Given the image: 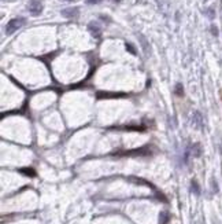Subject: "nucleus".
Segmentation results:
<instances>
[{
  "label": "nucleus",
  "mask_w": 222,
  "mask_h": 224,
  "mask_svg": "<svg viewBox=\"0 0 222 224\" xmlns=\"http://www.w3.org/2000/svg\"><path fill=\"white\" fill-rule=\"evenodd\" d=\"M24 24H25V18H14V19L10 21L7 24V26H6V33H7V35H12V33L15 32V30H18Z\"/></svg>",
  "instance_id": "f257e3e1"
},
{
  "label": "nucleus",
  "mask_w": 222,
  "mask_h": 224,
  "mask_svg": "<svg viewBox=\"0 0 222 224\" xmlns=\"http://www.w3.org/2000/svg\"><path fill=\"white\" fill-rule=\"evenodd\" d=\"M28 10L32 15H39L40 12L43 11V4L40 3L39 0H32V1L28 4Z\"/></svg>",
  "instance_id": "f03ea898"
},
{
  "label": "nucleus",
  "mask_w": 222,
  "mask_h": 224,
  "mask_svg": "<svg viewBox=\"0 0 222 224\" xmlns=\"http://www.w3.org/2000/svg\"><path fill=\"white\" fill-rule=\"evenodd\" d=\"M79 14V10L77 7H69V8H64V10H62V15L64 17V18H70V19H73V18H77Z\"/></svg>",
  "instance_id": "7ed1b4c3"
},
{
  "label": "nucleus",
  "mask_w": 222,
  "mask_h": 224,
  "mask_svg": "<svg viewBox=\"0 0 222 224\" xmlns=\"http://www.w3.org/2000/svg\"><path fill=\"white\" fill-rule=\"evenodd\" d=\"M88 29H89L92 36L96 37V39H99L100 35H102V29H100V26L96 24V22H91V24L88 25Z\"/></svg>",
  "instance_id": "20e7f679"
},
{
  "label": "nucleus",
  "mask_w": 222,
  "mask_h": 224,
  "mask_svg": "<svg viewBox=\"0 0 222 224\" xmlns=\"http://www.w3.org/2000/svg\"><path fill=\"white\" fill-rule=\"evenodd\" d=\"M202 114L199 112H195L193 113V116H192V122H193V125L196 127V128H202Z\"/></svg>",
  "instance_id": "39448f33"
},
{
  "label": "nucleus",
  "mask_w": 222,
  "mask_h": 224,
  "mask_svg": "<svg viewBox=\"0 0 222 224\" xmlns=\"http://www.w3.org/2000/svg\"><path fill=\"white\" fill-rule=\"evenodd\" d=\"M190 190H192V192H193L195 195H200V187H199V183L196 180L190 182Z\"/></svg>",
  "instance_id": "423d86ee"
},
{
  "label": "nucleus",
  "mask_w": 222,
  "mask_h": 224,
  "mask_svg": "<svg viewBox=\"0 0 222 224\" xmlns=\"http://www.w3.org/2000/svg\"><path fill=\"white\" fill-rule=\"evenodd\" d=\"M169 220H170V216L167 212H162L159 215V224H167Z\"/></svg>",
  "instance_id": "0eeeda50"
},
{
  "label": "nucleus",
  "mask_w": 222,
  "mask_h": 224,
  "mask_svg": "<svg viewBox=\"0 0 222 224\" xmlns=\"http://www.w3.org/2000/svg\"><path fill=\"white\" fill-rule=\"evenodd\" d=\"M174 94L177 96H184V87H183V84H175V87H174Z\"/></svg>",
  "instance_id": "6e6552de"
},
{
  "label": "nucleus",
  "mask_w": 222,
  "mask_h": 224,
  "mask_svg": "<svg viewBox=\"0 0 222 224\" xmlns=\"http://www.w3.org/2000/svg\"><path fill=\"white\" fill-rule=\"evenodd\" d=\"M21 172L24 173V175H26V176H30V177L36 176V172H34L32 168H22L21 169Z\"/></svg>",
  "instance_id": "1a4fd4ad"
},
{
  "label": "nucleus",
  "mask_w": 222,
  "mask_h": 224,
  "mask_svg": "<svg viewBox=\"0 0 222 224\" xmlns=\"http://www.w3.org/2000/svg\"><path fill=\"white\" fill-rule=\"evenodd\" d=\"M192 153H193L195 157H199V156H200V154H202V151H200V144H199V143L193 144V147H192Z\"/></svg>",
  "instance_id": "9d476101"
},
{
  "label": "nucleus",
  "mask_w": 222,
  "mask_h": 224,
  "mask_svg": "<svg viewBox=\"0 0 222 224\" xmlns=\"http://www.w3.org/2000/svg\"><path fill=\"white\" fill-rule=\"evenodd\" d=\"M139 39H140V41H141V44H143V48H144V52L145 54H148L150 52V48H148V44H147V41H145V39H144L141 35L139 36Z\"/></svg>",
  "instance_id": "9b49d317"
},
{
  "label": "nucleus",
  "mask_w": 222,
  "mask_h": 224,
  "mask_svg": "<svg viewBox=\"0 0 222 224\" xmlns=\"http://www.w3.org/2000/svg\"><path fill=\"white\" fill-rule=\"evenodd\" d=\"M126 50L129 52H130V54H133V55H136V50L135 48H133V45L132 44H126Z\"/></svg>",
  "instance_id": "f8f14e48"
},
{
  "label": "nucleus",
  "mask_w": 222,
  "mask_h": 224,
  "mask_svg": "<svg viewBox=\"0 0 222 224\" xmlns=\"http://www.w3.org/2000/svg\"><path fill=\"white\" fill-rule=\"evenodd\" d=\"M211 183H213V188H214V191H215V192H218V191H219V188H218V184H217L215 179L211 180Z\"/></svg>",
  "instance_id": "ddd939ff"
},
{
  "label": "nucleus",
  "mask_w": 222,
  "mask_h": 224,
  "mask_svg": "<svg viewBox=\"0 0 222 224\" xmlns=\"http://www.w3.org/2000/svg\"><path fill=\"white\" fill-rule=\"evenodd\" d=\"M102 0H87V3L88 4H97V3H100Z\"/></svg>",
  "instance_id": "4468645a"
},
{
  "label": "nucleus",
  "mask_w": 222,
  "mask_h": 224,
  "mask_svg": "<svg viewBox=\"0 0 222 224\" xmlns=\"http://www.w3.org/2000/svg\"><path fill=\"white\" fill-rule=\"evenodd\" d=\"M211 32H213V35H214V36H217V35H218V30H217V28H215V26H211Z\"/></svg>",
  "instance_id": "2eb2a0df"
},
{
  "label": "nucleus",
  "mask_w": 222,
  "mask_h": 224,
  "mask_svg": "<svg viewBox=\"0 0 222 224\" xmlns=\"http://www.w3.org/2000/svg\"><path fill=\"white\" fill-rule=\"evenodd\" d=\"M158 197H159V200H162L163 202H167V200L165 198V195H163V194H158Z\"/></svg>",
  "instance_id": "dca6fc26"
},
{
  "label": "nucleus",
  "mask_w": 222,
  "mask_h": 224,
  "mask_svg": "<svg viewBox=\"0 0 222 224\" xmlns=\"http://www.w3.org/2000/svg\"><path fill=\"white\" fill-rule=\"evenodd\" d=\"M112 1H115V3H119V1H122V0H112Z\"/></svg>",
  "instance_id": "f3484780"
},
{
  "label": "nucleus",
  "mask_w": 222,
  "mask_h": 224,
  "mask_svg": "<svg viewBox=\"0 0 222 224\" xmlns=\"http://www.w3.org/2000/svg\"><path fill=\"white\" fill-rule=\"evenodd\" d=\"M221 7H222V0H221Z\"/></svg>",
  "instance_id": "a211bd4d"
},
{
  "label": "nucleus",
  "mask_w": 222,
  "mask_h": 224,
  "mask_svg": "<svg viewBox=\"0 0 222 224\" xmlns=\"http://www.w3.org/2000/svg\"><path fill=\"white\" fill-rule=\"evenodd\" d=\"M67 1H70V0H67Z\"/></svg>",
  "instance_id": "6ab92c4d"
}]
</instances>
